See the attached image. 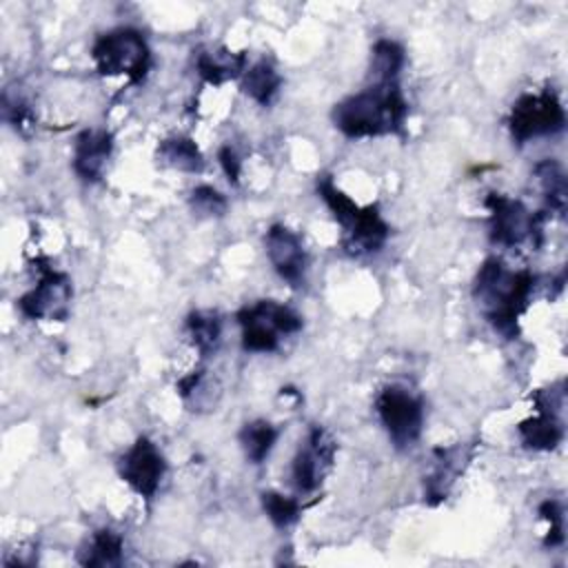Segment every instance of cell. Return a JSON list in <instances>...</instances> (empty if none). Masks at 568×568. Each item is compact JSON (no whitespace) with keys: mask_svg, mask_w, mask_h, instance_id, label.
<instances>
[{"mask_svg":"<svg viewBox=\"0 0 568 568\" xmlns=\"http://www.w3.org/2000/svg\"><path fill=\"white\" fill-rule=\"evenodd\" d=\"M517 430L524 446L532 450H555L564 439V424L559 413L548 408H537V415L519 422Z\"/></svg>","mask_w":568,"mask_h":568,"instance_id":"obj_16","label":"cell"},{"mask_svg":"<svg viewBox=\"0 0 568 568\" xmlns=\"http://www.w3.org/2000/svg\"><path fill=\"white\" fill-rule=\"evenodd\" d=\"M91 58L100 75H124L131 84L142 82L151 69V51L144 36L129 27L98 36L91 44Z\"/></svg>","mask_w":568,"mask_h":568,"instance_id":"obj_4","label":"cell"},{"mask_svg":"<svg viewBox=\"0 0 568 568\" xmlns=\"http://www.w3.org/2000/svg\"><path fill=\"white\" fill-rule=\"evenodd\" d=\"M164 473L166 462L149 437H138L118 459L120 479L142 499H153Z\"/></svg>","mask_w":568,"mask_h":568,"instance_id":"obj_11","label":"cell"},{"mask_svg":"<svg viewBox=\"0 0 568 568\" xmlns=\"http://www.w3.org/2000/svg\"><path fill=\"white\" fill-rule=\"evenodd\" d=\"M189 204L191 211L200 217H222L226 213V197L209 184L195 186L189 195Z\"/></svg>","mask_w":568,"mask_h":568,"instance_id":"obj_25","label":"cell"},{"mask_svg":"<svg viewBox=\"0 0 568 568\" xmlns=\"http://www.w3.org/2000/svg\"><path fill=\"white\" fill-rule=\"evenodd\" d=\"M406 55L402 44L395 40H377L371 51V78L373 82H399V73L404 69Z\"/></svg>","mask_w":568,"mask_h":568,"instance_id":"obj_23","label":"cell"},{"mask_svg":"<svg viewBox=\"0 0 568 568\" xmlns=\"http://www.w3.org/2000/svg\"><path fill=\"white\" fill-rule=\"evenodd\" d=\"M408 102L399 82H373L333 109V124L346 138L404 135Z\"/></svg>","mask_w":568,"mask_h":568,"instance_id":"obj_2","label":"cell"},{"mask_svg":"<svg viewBox=\"0 0 568 568\" xmlns=\"http://www.w3.org/2000/svg\"><path fill=\"white\" fill-rule=\"evenodd\" d=\"M566 113L561 100L555 91L546 89L541 93H524L515 100L508 118L510 135L517 144L541 135H555L564 129Z\"/></svg>","mask_w":568,"mask_h":568,"instance_id":"obj_8","label":"cell"},{"mask_svg":"<svg viewBox=\"0 0 568 568\" xmlns=\"http://www.w3.org/2000/svg\"><path fill=\"white\" fill-rule=\"evenodd\" d=\"M535 288V275L530 271H513L501 260L488 257L473 282V297L479 313L506 339L517 337V322L528 308Z\"/></svg>","mask_w":568,"mask_h":568,"instance_id":"obj_1","label":"cell"},{"mask_svg":"<svg viewBox=\"0 0 568 568\" xmlns=\"http://www.w3.org/2000/svg\"><path fill=\"white\" fill-rule=\"evenodd\" d=\"M155 158L160 164L175 171H184V173H200L204 169L202 151L186 135L164 138L155 149Z\"/></svg>","mask_w":568,"mask_h":568,"instance_id":"obj_17","label":"cell"},{"mask_svg":"<svg viewBox=\"0 0 568 568\" xmlns=\"http://www.w3.org/2000/svg\"><path fill=\"white\" fill-rule=\"evenodd\" d=\"M217 160H220V166L224 171V175L229 178L231 184H237L240 182V173H242V160L237 158L235 149L231 144H224L217 153Z\"/></svg>","mask_w":568,"mask_h":568,"instance_id":"obj_27","label":"cell"},{"mask_svg":"<svg viewBox=\"0 0 568 568\" xmlns=\"http://www.w3.org/2000/svg\"><path fill=\"white\" fill-rule=\"evenodd\" d=\"M277 435L280 433L271 422L253 419V422H246L242 426L237 439H240V446L244 450V457L251 464H262L271 455V450L277 442Z\"/></svg>","mask_w":568,"mask_h":568,"instance_id":"obj_21","label":"cell"},{"mask_svg":"<svg viewBox=\"0 0 568 568\" xmlns=\"http://www.w3.org/2000/svg\"><path fill=\"white\" fill-rule=\"evenodd\" d=\"M237 322L242 348L251 353H273L280 348L282 335H293L302 328V315L275 300H260L240 308Z\"/></svg>","mask_w":568,"mask_h":568,"instance_id":"obj_5","label":"cell"},{"mask_svg":"<svg viewBox=\"0 0 568 568\" xmlns=\"http://www.w3.org/2000/svg\"><path fill=\"white\" fill-rule=\"evenodd\" d=\"M122 555H124L122 537L111 528H100L89 537L87 546L78 552V561L82 566H100V568L120 566Z\"/></svg>","mask_w":568,"mask_h":568,"instance_id":"obj_18","label":"cell"},{"mask_svg":"<svg viewBox=\"0 0 568 568\" xmlns=\"http://www.w3.org/2000/svg\"><path fill=\"white\" fill-rule=\"evenodd\" d=\"M488 209V226L493 244L515 248L524 242H532L535 246L541 244L544 237V222L546 213H532L521 200L508 197L504 193H488L486 197Z\"/></svg>","mask_w":568,"mask_h":568,"instance_id":"obj_6","label":"cell"},{"mask_svg":"<svg viewBox=\"0 0 568 568\" xmlns=\"http://www.w3.org/2000/svg\"><path fill=\"white\" fill-rule=\"evenodd\" d=\"M337 453V444L331 437V433L322 426H311L306 433L304 442L300 444L293 466H291V477L293 484L300 493H313L322 486L324 477L333 468V459Z\"/></svg>","mask_w":568,"mask_h":568,"instance_id":"obj_10","label":"cell"},{"mask_svg":"<svg viewBox=\"0 0 568 568\" xmlns=\"http://www.w3.org/2000/svg\"><path fill=\"white\" fill-rule=\"evenodd\" d=\"M186 337L193 344V348L200 355L215 353L220 339H222V320L213 311H193L186 317Z\"/></svg>","mask_w":568,"mask_h":568,"instance_id":"obj_20","label":"cell"},{"mask_svg":"<svg viewBox=\"0 0 568 568\" xmlns=\"http://www.w3.org/2000/svg\"><path fill=\"white\" fill-rule=\"evenodd\" d=\"M535 180L541 189V195L546 197V204L550 211L564 215L566 211V197H568V184L566 173L559 162L555 160H541L535 164Z\"/></svg>","mask_w":568,"mask_h":568,"instance_id":"obj_22","label":"cell"},{"mask_svg":"<svg viewBox=\"0 0 568 568\" xmlns=\"http://www.w3.org/2000/svg\"><path fill=\"white\" fill-rule=\"evenodd\" d=\"M195 69L209 84H222L233 78H242L246 71V55L229 51L226 47L200 49L195 55Z\"/></svg>","mask_w":568,"mask_h":568,"instance_id":"obj_15","label":"cell"},{"mask_svg":"<svg viewBox=\"0 0 568 568\" xmlns=\"http://www.w3.org/2000/svg\"><path fill=\"white\" fill-rule=\"evenodd\" d=\"M375 410L395 448L413 446L424 426V402L404 384H388L375 397Z\"/></svg>","mask_w":568,"mask_h":568,"instance_id":"obj_7","label":"cell"},{"mask_svg":"<svg viewBox=\"0 0 568 568\" xmlns=\"http://www.w3.org/2000/svg\"><path fill=\"white\" fill-rule=\"evenodd\" d=\"M113 151V135L104 129H87L73 142L71 166L84 182H98L109 164Z\"/></svg>","mask_w":568,"mask_h":568,"instance_id":"obj_14","label":"cell"},{"mask_svg":"<svg viewBox=\"0 0 568 568\" xmlns=\"http://www.w3.org/2000/svg\"><path fill=\"white\" fill-rule=\"evenodd\" d=\"M282 87V75L266 60L255 62L242 73V91L262 106H268Z\"/></svg>","mask_w":568,"mask_h":568,"instance_id":"obj_19","label":"cell"},{"mask_svg":"<svg viewBox=\"0 0 568 568\" xmlns=\"http://www.w3.org/2000/svg\"><path fill=\"white\" fill-rule=\"evenodd\" d=\"M473 453H475V444H455L448 448L442 446L433 450V470L424 479V497L430 506L448 497L453 484L470 464Z\"/></svg>","mask_w":568,"mask_h":568,"instance_id":"obj_13","label":"cell"},{"mask_svg":"<svg viewBox=\"0 0 568 568\" xmlns=\"http://www.w3.org/2000/svg\"><path fill=\"white\" fill-rule=\"evenodd\" d=\"M262 508H264L266 517L271 519V524L277 528H286V526L295 524L297 517L302 515V504L295 497L273 493V490L262 493Z\"/></svg>","mask_w":568,"mask_h":568,"instance_id":"obj_24","label":"cell"},{"mask_svg":"<svg viewBox=\"0 0 568 568\" xmlns=\"http://www.w3.org/2000/svg\"><path fill=\"white\" fill-rule=\"evenodd\" d=\"M264 251L275 273L291 286H302L306 275V251L302 237L284 224H273L264 235Z\"/></svg>","mask_w":568,"mask_h":568,"instance_id":"obj_12","label":"cell"},{"mask_svg":"<svg viewBox=\"0 0 568 568\" xmlns=\"http://www.w3.org/2000/svg\"><path fill=\"white\" fill-rule=\"evenodd\" d=\"M317 193L333 213L335 222L342 226V248L348 255H371L386 244L390 226L377 206H359L342 189H337L328 175L317 180Z\"/></svg>","mask_w":568,"mask_h":568,"instance_id":"obj_3","label":"cell"},{"mask_svg":"<svg viewBox=\"0 0 568 568\" xmlns=\"http://www.w3.org/2000/svg\"><path fill=\"white\" fill-rule=\"evenodd\" d=\"M539 515L548 521V532H546L544 544L548 548L561 546L564 544V508H561V504L557 499H546L539 506Z\"/></svg>","mask_w":568,"mask_h":568,"instance_id":"obj_26","label":"cell"},{"mask_svg":"<svg viewBox=\"0 0 568 568\" xmlns=\"http://www.w3.org/2000/svg\"><path fill=\"white\" fill-rule=\"evenodd\" d=\"M38 284L29 288L20 300L18 308L27 320L64 322L71 311L73 286L67 273L53 266H38Z\"/></svg>","mask_w":568,"mask_h":568,"instance_id":"obj_9","label":"cell"}]
</instances>
